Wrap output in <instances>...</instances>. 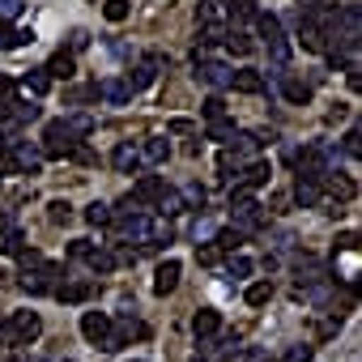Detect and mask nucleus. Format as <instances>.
Returning a JSON list of instances; mask_svg holds the SVG:
<instances>
[{"mask_svg": "<svg viewBox=\"0 0 362 362\" xmlns=\"http://www.w3.org/2000/svg\"><path fill=\"white\" fill-rule=\"evenodd\" d=\"M111 166H115L119 175H136V170H141V153H136V145H132V141H119V145L111 149Z\"/></svg>", "mask_w": 362, "mask_h": 362, "instance_id": "f3484780", "label": "nucleus"}, {"mask_svg": "<svg viewBox=\"0 0 362 362\" xmlns=\"http://www.w3.org/2000/svg\"><path fill=\"white\" fill-rule=\"evenodd\" d=\"M9 115L18 124H35L39 119V107H35V98H9Z\"/></svg>", "mask_w": 362, "mask_h": 362, "instance_id": "c85d7f7f", "label": "nucleus"}, {"mask_svg": "<svg viewBox=\"0 0 362 362\" xmlns=\"http://www.w3.org/2000/svg\"><path fill=\"white\" fill-rule=\"evenodd\" d=\"M197 256H201V264H218V247H214V243H205Z\"/></svg>", "mask_w": 362, "mask_h": 362, "instance_id": "3c124183", "label": "nucleus"}, {"mask_svg": "<svg viewBox=\"0 0 362 362\" xmlns=\"http://www.w3.org/2000/svg\"><path fill=\"white\" fill-rule=\"evenodd\" d=\"M18 86H22L30 98H43V94L52 90V81H47V73H43V69H30V73H22V81H18Z\"/></svg>", "mask_w": 362, "mask_h": 362, "instance_id": "393cba45", "label": "nucleus"}, {"mask_svg": "<svg viewBox=\"0 0 362 362\" xmlns=\"http://www.w3.org/2000/svg\"><path fill=\"white\" fill-rule=\"evenodd\" d=\"M235 132H239V128H235L230 119H214V124H209V141H230Z\"/></svg>", "mask_w": 362, "mask_h": 362, "instance_id": "58836bf2", "label": "nucleus"}, {"mask_svg": "<svg viewBox=\"0 0 362 362\" xmlns=\"http://www.w3.org/2000/svg\"><path fill=\"white\" fill-rule=\"evenodd\" d=\"M222 43H226L235 56H247V52L256 47V43H252V35H247V30H235V26H226V39H222Z\"/></svg>", "mask_w": 362, "mask_h": 362, "instance_id": "7c9ffc66", "label": "nucleus"}, {"mask_svg": "<svg viewBox=\"0 0 362 362\" xmlns=\"http://www.w3.org/2000/svg\"><path fill=\"white\" fill-rule=\"evenodd\" d=\"M252 269H256V264H252L247 256H230L222 273H226V281H243V277H252Z\"/></svg>", "mask_w": 362, "mask_h": 362, "instance_id": "473e14b6", "label": "nucleus"}, {"mask_svg": "<svg viewBox=\"0 0 362 362\" xmlns=\"http://www.w3.org/2000/svg\"><path fill=\"white\" fill-rule=\"evenodd\" d=\"M205 119L214 124V119H226V103L214 94V98H205Z\"/></svg>", "mask_w": 362, "mask_h": 362, "instance_id": "a18cd8bd", "label": "nucleus"}, {"mask_svg": "<svg viewBox=\"0 0 362 362\" xmlns=\"http://www.w3.org/2000/svg\"><path fill=\"white\" fill-rule=\"evenodd\" d=\"M294 201H298L303 209H315V205L324 201V184H320V179H303V175H294Z\"/></svg>", "mask_w": 362, "mask_h": 362, "instance_id": "dca6fc26", "label": "nucleus"}, {"mask_svg": "<svg viewBox=\"0 0 362 362\" xmlns=\"http://www.w3.org/2000/svg\"><path fill=\"white\" fill-rule=\"evenodd\" d=\"M136 153H141V162H149V166H162V162L170 158V141H166V136H145V141L136 145Z\"/></svg>", "mask_w": 362, "mask_h": 362, "instance_id": "6ab92c4d", "label": "nucleus"}, {"mask_svg": "<svg viewBox=\"0 0 362 362\" xmlns=\"http://www.w3.org/2000/svg\"><path fill=\"white\" fill-rule=\"evenodd\" d=\"M281 98H286L290 107H307V103H311V86L298 81V77H290V73H281Z\"/></svg>", "mask_w": 362, "mask_h": 362, "instance_id": "4be33fe9", "label": "nucleus"}, {"mask_svg": "<svg viewBox=\"0 0 362 362\" xmlns=\"http://www.w3.org/2000/svg\"><path fill=\"white\" fill-rule=\"evenodd\" d=\"M162 64H166V56H158V52H149V56H145V60H141V64L132 69V77H128V90H132V94H141V90H149V86L158 81V69H162Z\"/></svg>", "mask_w": 362, "mask_h": 362, "instance_id": "9d476101", "label": "nucleus"}, {"mask_svg": "<svg viewBox=\"0 0 362 362\" xmlns=\"http://www.w3.org/2000/svg\"><path fill=\"white\" fill-rule=\"evenodd\" d=\"M153 209H158L162 218H175V214H184V201H179V192H170V188H166V192L158 197V205H153Z\"/></svg>", "mask_w": 362, "mask_h": 362, "instance_id": "c9c22d12", "label": "nucleus"}, {"mask_svg": "<svg viewBox=\"0 0 362 362\" xmlns=\"http://www.w3.org/2000/svg\"><path fill=\"white\" fill-rule=\"evenodd\" d=\"M0 175H18V162H13L9 149H0Z\"/></svg>", "mask_w": 362, "mask_h": 362, "instance_id": "09e8293b", "label": "nucleus"}, {"mask_svg": "<svg viewBox=\"0 0 362 362\" xmlns=\"http://www.w3.org/2000/svg\"><path fill=\"white\" fill-rule=\"evenodd\" d=\"M311 354H315V349H311L307 341H294V345L286 349V358H281V362H311Z\"/></svg>", "mask_w": 362, "mask_h": 362, "instance_id": "79ce46f5", "label": "nucleus"}, {"mask_svg": "<svg viewBox=\"0 0 362 362\" xmlns=\"http://www.w3.org/2000/svg\"><path fill=\"white\" fill-rule=\"evenodd\" d=\"M269 298H273V286H269V281H256V286H247V303H252V307H264Z\"/></svg>", "mask_w": 362, "mask_h": 362, "instance_id": "4c0bfd02", "label": "nucleus"}, {"mask_svg": "<svg viewBox=\"0 0 362 362\" xmlns=\"http://www.w3.org/2000/svg\"><path fill=\"white\" fill-rule=\"evenodd\" d=\"M94 94H98L107 107H128V103H132V90H128L124 77H103V81L94 86Z\"/></svg>", "mask_w": 362, "mask_h": 362, "instance_id": "f8f14e48", "label": "nucleus"}, {"mask_svg": "<svg viewBox=\"0 0 362 362\" xmlns=\"http://www.w3.org/2000/svg\"><path fill=\"white\" fill-rule=\"evenodd\" d=\"M218 170H222V179H226V184H239V170H243V162L226 149L222 158H218Z\"/></svg>", "mask_w": 362, "mask_h": 362, "instance_id": "f704fd0d", "label": "nucleus"}, {"mask_svg": "<svg viewBox=\"0 0 362 362\" xmlns=\"http://www.w3.org/2000/svg\"><path fill=\"white\" fill-rule=\"evenodd\" d=\"M86 222L90 226H111V205L107 201H90L86 205Z\"/></svg>", "mask_w": 362, "mask_h": 362, "instance_id": "72a5a7b5", "label": "nucleus"}, {"mask_svg": "<svg viewBox=\"0 0 362 362\" xmlns=\"http://www.w3.org/2000/svg\"><path fill=\"white\" fill-rule=\"evenodd\" d=\"M192 69H197V81H205L209 90H230L235 69H230L226 60H214V56H205V52H192Z\"/></svg>", "mask_w": 362, "mask_h": 362, "instance_id": "39448f33", "label": "nucleus"}, {"mask_svg": "<svg viewBox=\"0 0 362 362\" xmlns=\"http://www.w3.org/2000/svg\"><path fill=\"white\" fill-rule=\"evenodd\" d=\"M103 13H107V22H124L128 18V0H107Z\"/></svg>", "mask_w": 362, "mask_h": 362, "instance_id": "49530a36", "label": "nucleus"}, {"mask_svg": "<svg viewBox=\"0 0 362 362\" xmlns=\"http://www.w3.org/2000/svg\"><path fill=\"white\" fill-rule=\"evenodd\" d=\"M170 132H192V119H170Z\"/></svg>", "mask_w": 362, "mask_h": 362, "instance_id": "603ef678", "label": "nucleus"}, {"mask_svg": "<svg viewBox=\"0 0 362 362\" xmlns=\"http://www.w3.org/2000/svg\"><path fill=\"white\" fill-rule=\"evenodd\" d=\"M324 184H328V192H332V197L354 201V179H345L341 170H328V175H324Z\"/></svg>", "mask_w": 362, "mask_h": 362, "instance_id": "cd10ccee", "label": "nucleus"}, {"mask_svg": "<svg viewBox=\"0 0 362 362\" xmlns=\"http://www.w3.org/2000/svg\"><path fill=\"white\" fill-rule=\"evenodd\" d=\"M256 5H252V0H226V5H222V22L226 26H235V30H243V22H256Z\"/></svg>", "mask_w": 362, "mask_h": 362, "instance_id": "ddd939ff", "label": "nucleus"}, {"mask_svg": "<svg viewBox=\"0 0 362 362\" xmlns=\"http://www.w3.org/2000/svg\"><path fill=\"white\" fill-rule=\"evenodd\" d=\"M197 22H201V30H209V26H226V22H222V5H218V0H201Z\"/></svg>", "mask_w": 362, "mask_h": 362, "instance_id": "c756f323", "label": "nucleus"}, {"mask_svg": "<svg viewBox=\"0 0 362 362\" xmlns=\"http://www.w3.org/2000/svg\"><path fill=\"white\" fill-rule=\"evenodd\" d=\"M256 30H260L264 47H269V60H273L277 69H286V64L294 60V47H290V39H286V30H281V18H277V13H256Z\"/></svg>", "mask_w": 362, "mask_h": 362, "instance_id": "7ed1b4c3", "label": "nucleus"}, {"mask_svg": "<svg viewBox=\"0 0 362 362\" xmlns=\"http://www.w3.org/2000/svg\"><path fill=\"white\" fill-rule=\"evenodd\" d=\"M13 362H22V358H13Z\"/></svg>", "mask_w": 362, "mask_h": 362, "instance_id": "6e6d98bb", "label": "nucleus"}, {"mask_svg": "<svg viewBox=\"0 0 362 362\" xmlns=\"http://www.w3.org/2000/svg\"><path fill=\"white\" fill-rule=\"evenodd\" d=\"M218 328H222V315L214 311V307H201L197 315H192V337L205 345V341H214L218 337Z\"/></svg>", "mask_w": 362, "mask_h": 362, "instance_id": "2eb2a0df", "label": "nucleus"}, {"mask_svg": "<svg viewBox=\"0 0 362 362\" xmlns=\"http://www.w3.org/2000/svg\"><path fill=\"white\" fill-rule=\"evenodd\" d=\"M64 362H73V358H64Z\"/></svg>", "mask_w": 362, "mask_h": 362, "instance_id": "5fc2aeb1", "label": "nucleus"}, {"mask_svg": "<svg viewBox=\"0 0 362 362\" xmlns=\"http://www.w3.org/2000/svg\"><path fill=\"white\" fill-rule=\"evenodd\" d=\"M179 273H184V264H179V260H162L158 264V273H153V294H170L175 286H179Z\"/></svg>", "mask_w": 362, "mask_h": 362, "instance_id": "a211bd4d", "label": "nucleus"}, {"mask_svg": "<svg viewBox=\"0 0 362 362\" xmlns=\"http://www.w3.org/2000/svg\"><path fill=\"white\" fill-rule=\"evenodd\" d=\"M39 332H43V320H39V311H13L5 324H0V337H5L9 345H30Z\"/></svg>", "mask_w": 362, "mask_h": 362, "instance_id": "20e7f679", "label": "nucleus"}, {"mask_svg": "<svg viewBox=\"0 0 362 362\" xmlns=\"http://www.w3.org/2000/svg\"><path fill=\"white\" fill-rule=\"evenodd\" d=\"M94 247H98L94 239H73V243H69V260H86Z\"/></svg>", "mask_w": 362, "mask_h": 362, "instance_id": "c03bdc74", "label": "nucleus"}, {"mask_svg": "<svg viewBox=\"0 0 362 362\" xmlns=\"http://www.w3.org/2000/svg\"><path fill=\"white\" fill-rule=\"evenodd\" d=\"M358 141H362V132H358V124H354V128L341 136V149H345V158H358V153H362V145H358Z\"/></svg>", "mask_w": 362, "mask_h": 362, "instance_id": "ea45409f", "label": "nucleus"}, {"mask_svg": "<svg viewBox=\"0 0 362 362\" xmlns=\"http://www.w3.org/2000/svg\"><path fill=\"white\" fill-rule=\"evenodd\" d=\"M162 192H166V179H162V175H141L136 184H132V192H128V201H132L136 209H145V205H158Z\"/></svg>", "mask_w": 362, "mask_h": 362, "instance_id": "0eeeda50", "label": "nucleus"}, {"mask_svg": "<svg viewBox=\"0 0 362 362\" xmlns=\"http://www.w3.org/2000/svg\"><path fill=\"white\" fill-rule=\"evenodd\" d=\"M47 218H52L56 226H64V222L73 218V205H69V201H52V205H47Z\"/></svg>", "mask_w": 362, "mask_h": 362, "instance_id": "a19ab883", "label": "nucleus"}, {"mask_svg": "<svg viewBox=\"0 0 362 362\" xmlns=\"http://www.w3.org/2000/svg\"><path fill=\"white\" fill-rule=\"evenodd\" d=\"M230 222H235L239 235L260 230V226H264V209H260V201H252V205H243V209H230Z\"/></svg>", "mask_w": 362, "mask_h": 362, "instance_id": "4468645a", "label": "nucleus"}, {"mask_svg": "<svg viewBox=\"0 0 362 362\" xmlns=\"http://www.w3.org/2000/svg\"><path fill=\"white\" fill-rule=\"evenodd\" d=\"M43 73H47V81H69V77L77 73V60H73V56L60 47V52H56V56L43 64Z\"/></svg>", "mask_w": 362, "mask_h": 362, "instance_id": "412c9836", "label": "nucleus"}, {"mask_svg": "<svg viewBox=\"0 0 362 362\" xmlns=\"http://www.w3.org/2000/svg\"><path fill=\"white\" fill-rule=\"evenodd\" d=\"M192 362H209V358H192Z\"/></svg>", "mask_w": 362, "mask_h": 362, "instance_id": "864d4df0", "label": "nucleus"}, {"mask_svg": "<svg viewBox=\"0 0 362 362\" xmlns=\"http://www.w3.org/2000/svg\"><path fill=\"white\" fill-rule=\"evenodd\" d=\"M26 43H35V30H13L9 22H0V52H13Z\"/></svg>", "mask_w": 362, "mask_h": 362, "instance_id": "b1692460", "label": "nucleus"}, {"mask_svg": "<svg viewBox=\"0 0 362 362\" xmlns=\"http://www.w3.org/2000/svg\"><path fill=\"white\" fill-rule=\"evenodd\" d=\"M5 149L18 162V175H39V166H43V149L39 145H30V141H5Z\"/></svg>", "mask_w": 362, "mask_h": 362, "instance_id": "6e6552de", "label": "nucleus"}, {"mask_svg": "<svg viewBox=\"0 0 362 362\" xmlns=\"http://www.w3.org/2000/svg\"><path fill=\"white\" fill-rule=\"evenodd\" d=\"M22 252H26V235L13 222H5L0 226V256H22Z\"/></svg>", "mask_w": 362, "mask_h": 362, "instance_id": "5701e85b", "label": "nucleus"}, {"mask_svg": "<svg viewBox=\"0 0 362 362\" xmlns=\"http://www.w3.org/2000/svg\"><path fill=\"white\" fill-rule=\"evenodd\" d=\"M86 264H90L94 273H115V252H107V247H94V252L86 256Z\"/></svg>", "mask_w": 362, "mask_h": 362, "instance_id": "2f4dec72", "label": "nucleus"}, {"mask_svg": "<svg viewBox=\"0 0 362 362\" xmlns=\"http://www.w3.org/2000/svg\"><path fill=\"white\" fill-rule=\"evenodd\" d=\"M26 13V0H0V22H13Z\"/></svg>", "mask_w": 362, "mask_h": 362, "instance_id": "37998d69", "label": "nucleus"}, {"mask_svg": "<svg viewBox=\"0 0 362 362\" xmlns=\"http://www.w3.org/2000/svg\"><path fill=\"white\" fill-rule=\"evenodd\" d=\"M111 222H115V235L124 239V243H149V235H153V218L149 214H141L128 197L119 201V214H111Z\"/></svg>", "mask_w": 362, "mask_h": 362, "instance_id": "f03ea898", "label": "nucleus"}, {"mask_svg": "<svg viewBox=\"0 0 362 362\" xmlns=\"http://www.w3.org/2000/svg\"><path fill=\"white\" fill-rule=\"evenodd\" d=\"M56 298L60 303H86L90 298V281H60L56 286Z\"/></svg>", "mask_w": 362, "mask_h": 362, "instance_id": "bb28decb", "label": "nucleus"}, {"mask_svg": "<svg viewBox=\"0 0 362 362\" xmlns=\"http://www.w3.org/2000/svg\"><path fill=\"white\" fill-rule=\"evenodd\" d=\"M179 201H184V209H205L209 192H205L201 184H188V188H184V197H179Z\"/></svg>", "mask_w": 362, "mask_h": 362, "instance_id": "e433bc0d", "label": "nucleus"}, {"mask_svg": "<svg viewBox=\"0 0 362 362\" xmlns=\"http://www.w3.org/2000/svg\"><path fill=\"white\" fill-rule=\"evenodd\" d=\"M90 128H94V119L86 111L64 115V119H52L43 128V158H69L81 145V136H90Z\"/></svg>", "mask_w": 362, "mask_h": 362, "instance_id": "f257e3e1", "label": "nucleus"}, {"mask_svg": "<svg viewBox=\"0 0 362 362\" xmlns=\"http://www.w3.org/2000/svg\"><path fill=\"white\" fill-rule=\"evenodd\" d=\"M18 260H22V273H26V269H39V264H43V256H39V252H22Z\"/></svg>", "mask_w": 362, "mask_h": 362, "instance_id": "8fccbe9b", "label": "nucleus"}, {"mask_svg": "<svg viewBox=\"0 0 362 362\" xmlns=\"http://www.w3.org/2000/svg\"><path fill=\"white\" fill-rule=\"evenodd\" d=\"M81 337H86L94 349H103V345L111 341V315H107V311H86V315H81Z\"/></svg>", "mask_w": 362, "mask_h": 362, "instance_id": "1a4fd4ad", "label": "nucleus"}, {"mask_svg": "<svg viewBox=\"0 0 362 362\" xmlns=\"http://www.w3.org/2000/svg\"><path fill=\"white\" fill-rule=\"evenodd\" d=\"M273 179V166L269 162H252V166H243L239 170V188H247V192H256V188H264Z\"/></svg>", "mask_w": 362, "mask_h": 362, "instance_id": "aec40b11", "label": "nucleus"}, {"mask_svg": "<svg viewBox=\"0 0 362 362\" xmlns=\"http://www.w3.org/2000/svg\"><path fill=\"white\" fill-rule=\"evenodd\" d=\"M230 90H235V94H264V90H269V77H264L260 69L243 64V69H235V77H230Z\"/></svg>", "mask_w": 362, "mask_h": 362, "instance_id": "9b49d317", "label": "nucleus"}, {"mask_svg": "<svg viewBox=\"0 0 362 362\" xmlns=\"http://www.w3.org/2000/svg\"><path fill=\"white\" fill-rule=\"evenodd\" d=\"M218 252H230V256H239V243H243V235L235 230V226H222V230H214V239H209Z\"/></svg>", "mask_w": 362, "mask_h": 362, "instance_id": "a878e982", "label": "nucleus"}, {"mask_svg": "<svg viewBox=\"0 0 362 362\" xmlns=\"http://www.w3.org/2000/svg\"><path fill=\"white\" fill-rule=\"evenodd\" d=\"M86 47H90V30H81V26H77V30L69 35V56H73V52H86Z\"/></svg>", "mask_w": 362, "mask_h": 362, "instance_id": "de8ad7c7", "label": "nucleus"}, {"mask_svg": "<svg viewBox=\"0 0 362 362\" xmlns=\"http://www.w3.org/2000/svg\"><path fill=\"white\" fill-rule=\"evenodd\" d=\"M60 277H64V269L60 264H52V260H43L39 269H26L22 277H18V286L26 290V294H56V286H60Z\"/></svg>", "mask_w": 362, "mask_h": 362, "instance_id": "423d86ee", "label": "nucleus"}]
</instances>
